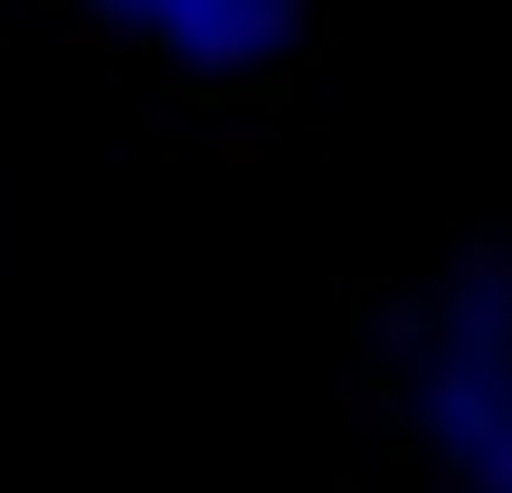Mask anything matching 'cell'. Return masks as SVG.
<instances>
[{
    "instance_id": "6da1fadb",
    "label": "cell",
    "mask_w": 512,
    "mask_h": 493,
    "mask_svg": "<svg viewBox=\"0 0 512 493\" xmlns=\"http://www.w3.org/2000/svg\"><path fill=\"white\" fill-rule=\"evenodd\" d=\"M152 143H238L294 95L313 0H48Z\"/></svg>"
},
{
    "instance_id": "7a4b0ae2",
    "label": "cell",
    "mask_w": 512,
    "mask_h": 493,
    "mask_svg": "<svg viewBox=\"0 0 512 493\" xmlns=\"http://www.w3.org/2000/svg\"><path fill=\"white\" fill-rule=\"evenodd\" d=\"M380 427L427 493H512V266L427 285L380 332Z\"/></svg>"
}]
</instances>
